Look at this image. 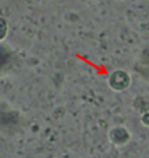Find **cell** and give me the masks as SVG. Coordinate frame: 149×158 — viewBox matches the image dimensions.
<instances>
[{"label":"cell","instance_id":"1","mask_svg":"<svg viewBox=\"0 0 149 158\" xmlns=\"http://www.w3.org/2000/svg\"><path fill=\"white\" fill-rule=\"evenodd\" d=\"M131 78L130 76L123 69H117L111 73L109 78V85L110 88L115 91H122L129 88Z\"/></svg>","mask_w":149,"mask_h":158},{"label":"cell","instance_id":"2","mask_svg":"<svg viewBox=\"0 0 149 158\" xmlns=\"http://www.w3.org/2000/svg\"><path fill=\"white\" fill-rule=\"evenodd\" d=\"M109 139L113 145L123 146V145H127L130 141L131 134H130V132L125 127H123V126H116V127L110 129Z\"/></svg>","mask_w":149,"mask_h":158},{"label":"cell","instance_id":"3","mask_svg":"<svg viewBox=\"0 0 149 158\" xmlns=\"http://www.w3.org/2000/svg\"><path fill=\"white\" fill-rule=\"evenodd\" d=\"M7 31H9V27H7L6 20L2 17H0V41L5 40L6 35H7Z\"/></svg>","mask_w":149,"mask_h":158},{"label":"cell","instance_id":"4","mask_svg":"<svg viewBox=\"0 0 149 158\" xmlns=\"http://www.w3.org/2000/svg\"><path fill=\"white\" fill-rule=\"evenodd\" d=\"M141 121H142V123H143L144 126L149 127V109L147 111L143 113V115H142V118H141Z\"/></svg>","mask_w":149,"mask_h":158}]
</instances>
